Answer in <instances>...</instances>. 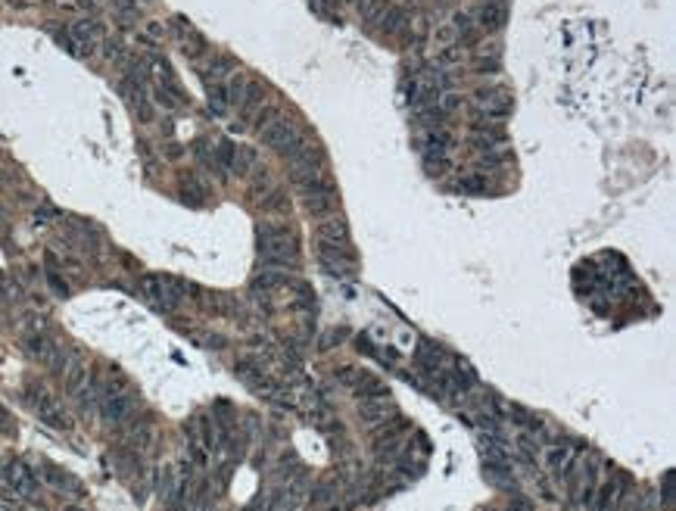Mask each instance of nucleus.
Listing matches in <instances>:
<instances>
[{
	"label": "nucleus",
	"mask_w": 676,
	"mask_h": 511,
	"mask_svg": "<svg viewBox=\"0 0 676 511\" xmlns=\"http://www.w3.org/2000/svg\"><path fill=\"white\" fill-rule=\"evenodd\" d=\"M256 243H259V256H262V268H293L299 259V241L296 234L290 231L287 225H259V234H256Z\"/></svg>",
	"instance_id": "nucleus-1"
},
{
	"label": "nucleus",
	"mask_w": 676,
	"mask_h": 511,
	"mask_svg": "<svg viewBox=\"0 0 676 511\" xmlns=\"http://www.w3.org/2000/svg\"><path fill=\"white\" fill-rule=\"evenodd\" d=\"M141 287H143V296H147V300L156 305V309H162V312H172V309H178V305L184 303V296H196V293H200L196 287L184 284V280L162 278V275L143 278Z\"/></svg>",
	"instance_id": "nucleus-2"
},
{
	"label": "nucleus",
	"mask_w": 676,
	"mask_h": 511,
	"mask_svg": "<svg viewBox=\"0 0 676 511\" xmlns=\"http://www.w3.org/2000/svg\"><path fill=\"white\" fill-rule=\"evenodd\" d=\"M259 134H262V141L268 143L271 150H278L284 159L290 156V153H296L306 141H309L293 122H290V118H275V122H271L268 128H262Z\"/></svg>",
	"instance_id": "nucleus-3"
},
{
	"label": "nucleus",
	"mask_w": 676,
	"mask_h": 511,
	"mask_svg": "<svg viewBox=\"0 0 676 511\" xmlns=\"http://www.w3.org/2000/svg\"><path fill=\"white\" fill-rule=\"evenodd\" d=\"M299 193H303V203H306V212L315 218L321 216H331L333 206H337V197H333V187L324 181V178H312V181L306 184H296Z\"/></svg>",
	"instance_id": "nucleus-4"
},
{
	"label": "nucleus",
	"mask_w": 676,
	"mask_h": 511,
	"mask_svg": "<svg viewBox=\"0 0 676 511\" xmlns=\"http://www.w3.org/2000/svg\"><path fill=\"white\" fill-rule=\"evenodd\" d=\"M0 483L19 499H29L38 492V474L25 462H6L0 467Z\"/></svg>",
	"instance_id": "nucleus-5"
},
{
	"label": "nucleus",
	"mask_w": 676,
	"mask_h": 511,
	"mask_svg": "<svg viewBox=\"0 0 676 511\" xmlns=\"http://www.w3.org/2000/svg\"><path fill=\"white\" fill-rule=\"evenodd\" d=\"M29 399H31V405H35V412L41 415V421H47L50 427H56V430H69L72 427V421L63 415V408L56 405V399H50L41 387H31Z\"/></svg>",
	"instance_id": "nucleus-6"
},
{
	"label": "nucleus",
	"mask_w": 676,
	"mask_h": 511,
	"mask_svg": "<svg viewBox=\"0 0 676 511\" xmlns=\"http://www.w3.org/2000/svg\"><path fill=\"white\" fill-rule=\"evenodd\" d=\"M134 408H138V396H134V390H128V393H118V396H106L100 399V415H104L106 424H122L134 415Z\"/></svg>",
	"instance_id": "nucleus-7"
},
{
	"label": "nucleus",
	"mask_w": 676,
	"mask_h": 511,
	"mask_svg": "<svg viewBox=\"0 0 676 511\" xmlns=\"http://www.w3.org/2000/svg\"><path fill=\"white\" fill-rule=\"evenodd\" d=\"M477 103H480V113L486 118H505V116H511L515 100H511V93L502 91V88H480L477 91Z\"/></svg>",
	"instance_id": "nucleus-8"
},
{
	"label": "nucleus",
	"mask_w": 676,
	"mask_h": 511,
	"mask_svg": "<svg viewBox=\"0 0 676 511\" xmlns=\"http://www.w3.org/2000/svg\"><path fill=\"white\" fill-rule=\"evenodd\" d=\"M358 415H362V421L368 424H380L387 418H396V403L387 396H374V399H362V405H358Z\"/></svg>",
	"instance_id": "nucleus-9"
},
{
	"label": "nucleus",
	"mask_w": 676,
	"mask_h": 511,
	"mask_svg": "<svg viewBox=\"0 0 676 511\" xmlns=\"http://www.w3.org/2000/svg\"><path fill=\"white\" fill-rule=\"evenodd\" d=\"M505 19H508V10H505L502 0H483V4L477 6V13H474V22L486 31H499L505 25Z\"/></svg>",
	"instance_id": "nucleus-10"
},
{
	"label": "nucleus",
	"mask_w": 676,
	"mask_h": 511,
	"mask_svg": "<svg viewBox=\"0 0 676 511\" xmlns=\"http://www.w3.org/2000/svg\"><path fill=\"white\" fill-rule=\"evenodd\" d=\"M153 437H156V430H153V421H150V418H141V421H134L131 427H128L125 442H128V449H131L134 455H143V452H147V449L153 446Z\"/></svg>",
	"instance_id": "nucleus-11"
},
{
	"label": "nucleus",
	"mask_w": 676,
	"mask_h": 511,
	"mask_svg": "<svg viewBox=\"0 0 676 511\" xmlns=\"http://www.w3.org/2000/svg\"><path fill=\"white\" fill-rule=\"evenodd\" d=\"M623 492H627V477H617V480L605 483V487L598 490V496H595L592 511H614V508H620Z\"/></svg>",
	"instance_id": "nucleus-12"
},
{
	"label": "nucleus",
	"mask_w": 676,
	"mask_h": 511,
	"mask_svg": "<svg viewBox=\"0 0 676 511\" xmlns=\"http://www.w3.org/2000/svg\"><path fill=\"white\" fill-rule=\"evenodd\" d=\"M318 241L321 243H331V246H340V250H349V228L343 218H331L324 221L318 228Z\"/></svg>",
	"instance_id": "nucleus-13"
},
{
	"label": "nucleus",
	"mask_w": 676,
	"mask_h": 511,
	"mask_svg": "<svg viewBox=\"0 0 676 511\" xmlns=\"http://www.w3.org/2000/svg\"><path fill=\"white\" fill-rule=\"evenodd\" d=\"M54 349H56V343L44 334V330H35V334L25 337V353H29L31 359H38V362H47L50 355H54Z\"/></svg>",
	"instance_id": "nucleus-14"
},
{
	"label": "nucleus",
	"mask_w": 676,
	"mask_h": 511,
	"mask_svg": "<svg viewBox=\"0 0 676 511\" xmlns=\"http://www.w3.org/2000/svg\"><path fill=\"white\" fill-rule=\"evenodd\" d=\"M44 477H47L50 487H56L59 492H69V496H79V492H81V483L75 480L72 474L59 471V467H54V465H44Z\"/></svg>",
	"instance_id": "nucleus-15"
},
{
	"label": "nucleus",
	"mask_w": 676,
	"mask_h": 511,
	"mask_svg": "<svg viewBox=\"0 0 676 511\" xmlns=\"http://www.w3.org/2000/svg\"><path fill=\"white\" fill-rule=\"evenodd\" d=\"M353 387H355V393L362 396V399H374V396H387V383H383L380 378H374V374H353Z\"/></svg>",
	"instance_id": "nucleus-16"
},
{
	"label": "nucleus",
	"mask_w": 676,
	"mask_h": 511,
	"mask_svg": "<svg viewBox=\"0 0 676 511\" xmlns=\"http://www.w3.org/2000/svg\"><path fill=\"white\" fill-rule=\"evenodd\" d=\"M284 284H287V271L262 268L259 275H256V280H253V290L256 293H268V290H278V287H284Z\"/></svg>",
	"instance_id": "nucleus-17"
},
{
	"label": "nucleus",
	"mask_w": 676,
	"mask_h": 511,
	"mask_svg": "<svg viewBox=\"0 0 676 511\" xmlns=\"http://www.w3.org/2000/svg\"><path fill=\"white\" fill-rule=\"evenodd\" d=\"M262 97H265V88L259 81H250L246 84V93H243V100H241V113L243 118H253L256 113L262 109Z\"/></svg>",
	"instance_id": "nucleus-18"
},
{
	"label": "nucleus",
	"mask_w": 676,
	"mask_h": 511,
	"mask_svg": "<svg viewBox=\"0 0 676 511\" xmlns=\"http://www.w3.org/2000/svg\"><path fill=\"white\" fill-rule=\"evenodd\" d=\"M309 502H312V508H324V505H333L337 502V480H318L315 483V490H312V496H309Z\"/></svg>",
	"instance_id": "nucleus-19"
},
{
	"label": "nucleus",
	"mask_w": 676,
	"mask_h": 511,
	"mask_svg": "<svg viewBox=\"0 0 676 511\" xmlns=\"http://www.w3.org/2000/svg\"><path fill=\"white\" fill-rule=\"evenodd\" d=\"M570 458H573V449L567 446V442H555V446L545 449V465H549L555 474H561Z\"/></svg>",
	"instance_id": "nucleus-20"
},
{
	"label": "nucleus",
	"mask_w": 676,
	"mask_h": 511,
	"mask_svg": "<svg viewBox=\"0 0 676 511\" xmlns=\"http://www.w3.org/2000/svg\"><path fill=\"white\" fill-rule=\"evenodd\" d=\"M355 4H358V6H355L358 16H362L365 22H374V25H378V22H380V16L390 10L387 0H355Z\"/></svg>",
	"instance_id": "nucleus-21"
},
{
	"label": "nucleus",
	"mask_w": 676,
	"mask_h": 511,
	"mask_svg": "<svg viewBox=\"0 0 676 511\" xmlns=\"http://www.w3.org/2000/svg\"><path fill=\"white\" fill-rule=\"evenodd\" d=\"M483 474L490 477L495 487H511V490H515V474L508 471V465H502V462H486V465H483Z\"/></svg>",
	"instance_id": "nucleus-22"
},
{
	"label": "nucleus",
	"mask_w": 676,
	"mask_h": 511,
	"mask_svg": "<svg viewBox=\"0 0 676 511\" xmlns=\"http://www.w3.org/2000/svg\"><path fill=\"white\" fill-rule=\"evenodd\" d=\"M246 84L250 81H246L243 75H228L225 84H221V88H225V97H228V106H241V100L246 93Z\"/></svg>",
	"instance_id": "nucleus-23"
},
{
	"label": "nucleus",
	"mask_w": 676,
	"mask_h": 511,
	"mask_svg": "<svg viewBox=\"0 0 676 511\" xmlns=\"http://www.w3.org/2000/svg\"><path fill=\"white\" fill-rule=\"evenodd\" d=\"M378 25H380L383 31H387V35H396V31H405V29H408V16L402 13V10H396V6H390V10L380 16Z\"/></svg>",
	"instance_id": "nucleus-24"
},
{
	"label": "nucleus",
	"mask_w": 676,
	"mask_h": 511,
	"mask_svg": "<svg viewBox=\"0 0 676 511\" xmlns=\"http://www.w3.org/2000/svg\"><path fill=\"white\" fill-rule=\"evenodd\" d=\"M181 200H187L191 206H203V200H206V191H203V184L196 181L193 175H187V178H181Z\"/></svg>",
	"instance_id": "nucleus-25"
},
{
	"label": "nucleus",
	"mask_w": 676,
	"mask_h": 511,
	"mask_svg": "<svg viewBox=\"0 0 676 511\" xmlns=\"http://www.w3.org/2000/svg\"><path fill=\"white\" fill-rule=\"evenodd\" d=\"M455 191H461V193H486L490 191V178L486 175H465V178H458Z\"/></svg>",
	"instance_id": "nucleus-26"
},
{
	"label": "nucleus",
	"mask_w": 676,
	"mask_h": 511,
	"mask_svg": "<svg viewBox=\"0 0 676 511\" xmlns=\"http://www.w3.org/2000/svg\"><path fill=\"white\" fill-rule=\"evenodd\" d=\"M206 91H209V113L212 116H225L228 113L225 88H221V84H206Z\"/></svg>",
	"instance_id": "nucleus-27"
},
{
	"label": "nucleus",
	"mask_w": 676,
	"mask_h": 511,
	"mask_svg": "<svg viewBox=\"0 0 676 511\" xmlns=\"http://www.w3.org/2000/svg\"><path fill=\"white\" fill-rule=\"evenodd\" d=\"M511 421H515V424H518L520 430H527V433H539V427H543V424H539V418H536V415L524 412V408H511Z\"/></svg>",
	"instance_id": "nucleus-28"
},
{
	"label": "nucleus",
	"mask_w": 676,
	"mask_h": 511,
	"mask_svg": "<svg viewBox=\"0 0 676 511\" xmlns=\"http://www.w3.org/2000/svg\"><path fill=\"white\" fill-rule=\"evenodd\" d=\"M253 166H256V153H253L250 147H243V150H237V156H234V166H231V172H237V175H246Z\"/></svg>",
	"instance_id": "nucleus-29"
},
{
	"label": "nucleus",
	"mask_w": 676,
	"mask_h": 511,
	"mask_svg": "<svg viewBox=\"0 0 676 511\" xmlns=\"http://www.w3.org/2000/svg\"><path fill=\"white\" fill-rule=\"evenodd\" d=\"M477 69L480 72H495L499 69V47H490V50H480V56H477Z\"/></svg>",
	"instance_id": "nucleus-30"
},
{
	"label": "nucleus",
	"mask_w": 676,
	"mask_h": 511,
	"mask_svg": "<svg viewBox=\"0 0 676 511\" xmlns=\"http://www.w3.org/2000/svg\"><path fill=\"white\" fill-rule=\"evenodd\" d=\"M234 156H237V147H234L231 141H221L218 147H216V166L231 168V166H234Z\"/></svg>",
	"instance_id": "nucleus-31"
},
{
	"label": "nucleus",
	"mask_w": 676,
	"mask_h": 511,
	"mask_svg": "<svg viewBox=\"0 0 676 511\" xmlns=\"http://www.w3.org/2000/svg\"><path fill=\"white\" fill-rule=\"evenodd\" d=\"M455 63H461V50L452 44V47H443L440 50V56H436V66L440 69H449V66H455Z\"/></svg>",
	"instance_id": "nucleus-32"
},
{
	"label": "nucleus",
	"mask_w": 676,
	"mask_h": 511,
	"mask_svg": "<svg viewBox=\"0 0 676 511\" xmlns=\"http://www.w3.org/2000/svg\"><path fill=\"white\" fill-rule=\"evenodd\" d=\"M452 29H458L455 31L458 38H470V35H474V16H470V13H455V25H452Z\"/></svg>",
	"instance_id": "nucleus-33"
},
{
	"label": "nucleus",
	"mask_w": 676,
	"mask_h": 511,
	"mask_svg": "<svg viewBox=\"0 0 676 511\" xmlns=\"http://www.w3.org/2000/svg\"><path fill=\"white\" fill-rule=\"evenodd\" d=\"M47 280H50V287H54V293H56V296H66V293H69V284H66V278L54 268V262L47 265Z\"/></svg>",
	"instance_id": "nucleus-34"
},
{
	"label": "nucleus",
	"mask_w": 676,
	"mask_h": 511,
	"mask_svg": "<svg viewBox=\"0 0 676 511\" xmlns=\"http://www.w3.org/2000/svg\"><path fill=\"white\" fill-rule=\"evenodd\" d=\"M455 29H452V25H443V29H436L433 31V41H436V47H452V44H455Z\"/></svg>",
	"instance_id": "nucleus-35"
},
{
	"label": "nucleus",
	"mask_w": 676,
	"mask_h": 511,
	"mask_svg": "<svg viewBox=\"0 0 676 511\" xmlns=\"http://www.w3.org/2000/svg\"><path fill=\"white\" fill-rule=\"evenodd\" d=\"M275 118H278V106H265V109H259V113L253 116V125L262 131V128H268Z\"/></svg>",
	"instance_id": "nucleus-36"
},
{
	"label": "nucleus",
	"mask_w": 676,
	"mask_h": 511,
	"mask_svg": "<svg viewBox=\"0 0 676 511\" xmlns=\"http://www.w3.org/2000/svg\"><path fill=\"white\" fill-rule=\"evenodd\" d=\"M0 511H25L22 508V502H19V496H13L10 490H0Z\"/></svg>",
	"instance_id": "nucleus-37"
},
{
	"label": "nucleus",
	"mask_w": 676,
	"mask_h": 511,
	"mask_svg": "<svg viewBox=\"0 0 676 511\" xmlns=\"http://www.w3.org/2000/svg\"><path fill=\"white\" fill-rule=\"evenodd\" d=\"M122 41H106L104 44V54H106V59H122Z\"/></svg>",
	"instance_id": "nucleus-38"
},
{
	"label": "nucleus",
	"mask_w": 676,
	"mask_h": 511,
	"mask_svg": "<svg viewBox=\"0 0 676 511\" xmlns=\"http://www.w3.org/2000/svg\"><path fill=\"white\" fill-rule=\"evenodd\" d=\"M664 508H673V474L664 477Z\"/></svg>",
	"instance_id": "nucleus-39"
},
{
	"label": "nucleus",
	"mask_w": 676,
	"mask_h": 511,
	"mask_svg": "<svg viewBox=\"0 0 676 511\" xmlns=\"http://www.w3.org/2000/svg\"><path fill=\"white\" fill-rule=\"evenodd\" d=\"M265 209H275V212H284V209H290V206H287V200H284V197H281V193H275V197H271V200H268V206H265Z\"/></svg>",
	"instance_id": "nucleus-40"
},
{
	"label": "nucleus",
	"mask_w": 676,
	"mask_h": 511,
	"mask_svg": "<svg viewBox=\"0 0 676 511\" xmlns=\"http://www.w3.org/2000/svg\"><path fill=\"white\" fill-rule=\"evenodd\" d=\"M508 511H533V508H530L527 502H515V508H508Z\"/></svg>",
	"instance_id": "nucleus-41"
},
{
	"label": "nucleus",
	"mask_w": 676,
	"mask_h": 511,
	"mask_svg": "<svg viewBox=\"0 0 676 511\" xmlns=\"http://www.w3.org/2000/svg\"><path fill=\"white\" fill-rule=\"evenodd\" d=\"M4 424H10V415H6L4 408H0V427H4Z\"/></svg>",
	"instance_id": "nucleus-42"
},
{
	"label": "nucleus",
	"mask_w": 676,
	"mask_h": 511,
	"mask_svg": "<svg viewBox=\"0 0 676 511\" xmlns=\"http://www.w3.org/2000/svg\"><path fill=\"white\" fill-rule=\"evenodd\" d=\"M69 511H75V508H69Z\"/></svg>",
	"instance_id": "nucleus-43"
},
{
	"label": "nucleus",
	"mask_w": 676,
	"mask_h": 511,
	"mask_svg": "<svg viewBox=\"0 0 676 511\" xmlns=\"http://www.w3.org/2000/svg\"><path fill=\"white\" fill-rule=\"evenodd\" d=\"M0 467H4V465H0Z\"/></svg>",
	"instance_id": "nucleus-44"
}]
</instances>
